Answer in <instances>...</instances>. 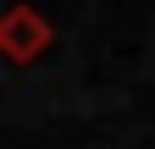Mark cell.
Wrapping results in <instances>:
<instances>
[{
	"label": "cell",
	"instance_id": "cell-1",
	"mask_svg": "<svg viewBox=\"0 0 155 149\" xmlns=\"http://www.w3.org/2000/svg\"><path fill=\"white\" fill-rule=\"evenodd\" d=\"M50 22H45V11H33V6H11L6 17H0V55H6L11 66H28L39 61V55L50 50Z\"/></svg>",
	"mask_w": 155,
	"mask_h": 149
}]
</instances>
